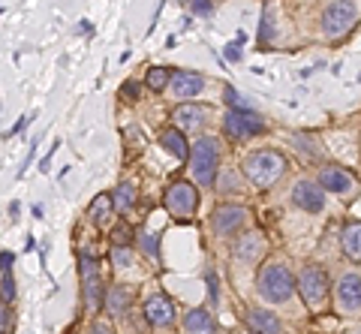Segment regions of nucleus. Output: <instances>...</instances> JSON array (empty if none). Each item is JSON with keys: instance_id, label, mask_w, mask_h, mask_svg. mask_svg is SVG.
Masks as SVG:
<instances>
[{"instance_id": "obj_9", "label": "nucleus", "mask_w": 361, "mask_h": 334, "mask_svg": "<svg viewBox=\"0 0 361 334\" xmlns=\"http://www.w3.org/2000/svg\"><path fill=\"white\" fill-rule=\"evenodd\" d=\"M145 319H148L151 326H157V328L172 326V319H175V307H172V302H169V295H163V292L151 295L148 302H145Z\"/></svg>"}, {"instance_id": "obj_10", "label": "nucleus", "mask_w": 361, "mask_h": 334, "mask_svg": "<svg viewBox=\"0 0 361 334\" xmlns=\"http://www.w3.org/2000/svg\"><path fill=\"white\" fill-rule=\"evenodd\" d=\"M247 220V208L241 205H223L214 211V232L217 235H232V232H238V226Z\"/></svg>"}, {"instance_id": "obj_34", "label": "nucleus", "mask_w": 361, "mask_h": 334, "mask_svg": "<svg viewBox=\"0 0 361 334\" xmlns=\"http://www.w3.org/2000/svg\"><path fill=\"white\" fill-rule=\"evenodd\" d=\"M135 94H139V85H135V82L123 85V97H127V99H135Z\"/></svg>"}, {"instance_id": "obj_5", "label": "nucleus", "mask_w": 361, "mask_h": 334, "mask_svg": "<svg viewBox=\"0 0 361 334\" xmlns=\"http://www.w3.org/2000/svg\"><path fill=\"white\" fill-rule=\"evenodd\" d=\"M358 18V6L353 4V0H334V4L322 13V33L325 37H343V33L355 25Z\"/></svg>"}, {"instance_id": "obj_17", "label": "nucleus", "mask_w": 361, "mask_h": 334, "mask_svg": "<svg viewBox=\"0 0 361 334\" xmlns=\"http://www.w3.org/2000/svg\"><path fill=\"white\" fill-rule=\"evenodd\" d=\"M202 118H205V109L202 106H193V103H180L175 111H172V120H175V130H193L202 124Z\"/></svg>"}, {"instance_id": "obj_3", "label": "nucleus", "mask_w": 361, "mask_h": 334, "mask_svg": "<svg viewBox=\"0 0 361 334\" xmlns=\"http://www.w3.org/2000/svg\"><path fill=\"white\" fill-rule=\"evenodd\" d=\"M190 172H193L196 184L199 187H211L214 181H217V163H220V144L217 139H199L193 148H190Z\"/></svg>"}, {"instance_id": "obj_31", "label": "nucleus", "mask_w": 361, "mask_h": 334, "mask_svg": "<svg viewBox=\"0 0 361 334\" xmlns=\"http://www.w3.org/2000/svg\"><path fill=\"white\" fill-rule=\"evenodd\" d=\"M190 9H193L196 16H211L214 4H211V0H190Z\"/></svg>"}, {"instance_id": "obj_7", "label": "nucleus", "mask_w": 361, "mask_h": 334, "mask_svg": "<svg viewBox=\"0 0 361 334\" xmlns=\"http://www.w3.org/2000/svg\"><path fill=\"white\" fill-rule=\"evenodd\" d=\"M223 130L229 139H247V136H259L265 130V120L256 111H229L223 120Z\"/></svg>"}, {"instance_id": "obj_38", "label": "nucleus", "mask_w": 361, "mask_h": 334, "mask_svg": "<svg viewBox=\"0 0 361 334\" xmlns=\"http://www.w3.org/2000/svg\"><path fill=\"white\" fill-rule=\"evenodd\" d=\"M349 334H361V326H355V328H353V331H349Z\"/></svg>"}, {"instance_id": "obj_22", "label": "nucleus", "mask_w": 361, "mask_h": 334, "mask_svg": "<svg viewBox=\"0 0 361 334\" xmlns=\"http://www.w3.org/2000/svg\"><path fill=\"white\" fill-rule=\"evenodd\" d=\"M106 302H109V314H127V307L133 304V289L127 286H115V289H106Z\"/></svg>"}, {"instance_id": "obj_20", "label": "nucleus", "mask_w": 361, "mask_h": 334, "mask_svg": "<svg viewBox=\"0 0 361 334\" xmlns=\"http://www.w3.org/2000/svg\"><path fill=\"white\" fill-rule=\"evenodd\" d=\"M184 326H187L190 334H214V316H211V310L196 307V310H190L187 314Z\"/></svg>"}, {"instance_id": "obj_29", "label": "nucleus", "mask_w": 361, "mask_h": 334, "mask_svg": "<svg viewBox=\"0 0 361 334\" xmlns=\"http://www.w3.org/2000/svg\"><path fill=\"white\" fill-rule=\"evenodd\" d=\"M205 280H208V295H211V302H220V283H217V274H214V268L205 271Z\"/></svg>"}, {"instance_id": "obj_11", "label": "nucleus", "mask_w": 361, "mask_h": 334, "mask_svg": "<svg viewBox=\"0 0 361 334\" xmlns=\"http://www.w3.org/2000/svg\"><path fill=\"white\" fill-rule=\"evenodd\" d=\"M337 302H341V310H361V277L358 274H343L337 280Z\"/></svg>"}, {"instance_id": "obj_26", "label": "nucleus", "mask_w": 361, "mask_h": 334, "mask_svg": "<svg viewBox=\"0 0 361 334\" xmlns=\"http://www.w3.org/2000/svg\"><path fill=\"white\" fill-rule=\"evenodd\" d=\"M223 97H226V103L232 106V111H250V103H247V99H244L238 91H235L232 85H229V87H226V91H223Z\"/></svg>"}, {"instance_id": "obj_6", "label": "nucleus", "mask_w": 361, "mask_h": 334, "mask_svg": "<svg viewBox=\"0 0 361 334\" xmlns=\"http://www.w3.org/2000/svg\"><path fill=\"white\" fill-rule=\"evenodd\" d=\"M163 205H166V211H169L172 217L190 220V217H193V211H196V205H199V193H196L193 184L178 181V184H172V187L166 190Z\"/></svg>"}, {"instance_id": "obj_1", "label": "nucleus", "mask_w": 361, "mask_h": 334, "mask_svg": "<svg viewBox=\"0 0 361 334\" xmlns=\"http://www.w3.org/2000/svg\"><path fill=\"white\" fill-rule=\"evenodd\" d=\"M286 172V157L280 151H253L250 157L244 160V175L247 181L259 190H268L274 187Z\"/></svg>"}, {"instance_id": "obj_33", "label": "nucleus", "mask_w": 361, "mask_h": 334, "mask_svg": "<svg viewBox=\"0 0 361 334\" xmlns=\"http://www.w3.org/2000/svg\"><path fill=\"white\" fill-rule=\"evenodd\" d=\"M229 187H232V190H238V178H235L232 172H226L223 175V190H229Z\"/></svg>"}, {"instance_id": "obj_21", "label": "nucleus", "mask_w": 361, "mask_h": 334, "mask_svg": "<svg viewBox=\"0 0 361 334\" xmlns=\"http://www.w3.org/2000/svg\"><path fill=\"white\" fill-rule=\"evenodd\" d=\"M247 326L259 334H280V319L274 314H268V310H253L247 316Z\"/></svg>"}, {"instance_id": "obj_15", "label": "nucleus", "mask_w": 361, "mask_h": 334, "mask_svg": "<svg viewBox=\"0 0 361 334\" xmlns=\"http://www.w3.org/2000/svg\"><path fill=\"white\" fill-rule=\"evenodd\" d=\"M265 250V238H262V232H244V235L235 241V256H238L241 262H253L259 259Z\"/></svg>"}, {"instance_id": "obj_27", "label": "nucleus", "mask_w": 361, "mask_h": 334, "mask_svg": "<svg viewBox=\"0 0 361 334\" xmlns=\"http://www.w3.org/2000/svg\"><path fill=\"white\" fill-rule=\"evenodd\" d=\"M111 259H115L118 268H127V265H133V250H127V247H111Z\"/></svg>"}, {"instance_id": "obj_25", "label": "nucleus", "mask_w": 361, "mask_h": 334, "mask_svg": "<svg viewBox=\"0 0 361 334\" xmlns=\"http://www.w3.org/2000/svg\"><path fill=\"white\" fill-rule=\"evenodd\" d=\"M145 82H148L151 91L160 94L163 87L172 82V70H166V66H151V70H148V79H145Z\"/></svg>"}, {"instance_id": "obj_23", "label": "nucleus", "mask_w": 361, "mask_h": 334, "mask_svg": "<svg viewBox=\"0 0 361 334\" xmlns=\"http://www.w3.org/2000/svg\"><path fill=\"white\" fill-rule=\"evenodd\" d=\"M111 208H115V205H111V196L109 193H99V196H94V202L87 205V217H94L97 226H106Z\"/></svg>"}, {"instance_id": "obj_19", "label": "nucleus", "mask_w": 361, "mask_h": 334, "mask_svg": "<svg viewBox=\"0 0 361 334\" xmlns=\"http://www.w3.org/2000/svg\"><path fill=\"white\" fill-rule=\"evenodd\" d=\"M160 144H163L169 154H172V157H178V160H187V157H190V144H187V139H184V132L175 130V127L160 132Z\"/></svg>"}, {"instance_id": "obj_13", "label": "nucleus", "mask_w": 361, "mask_h": 334, "mask_svg": "<svg viewBox=\"0 0 361 334\" xmlns=\"http://www.w3.org/2000/svg\"><path fill=\"white\" fill-rule=\"evenodd\" d=\"M205 87V75L199 73H190V70H180V73H172V91L178 99H187L190 97H199V91Z\"/></svg>"}, {"instance_id": "obj_28", "label": "nucleus", "mask_w": 361, "mask_h": 334, "mask_svg": "<svg viewBox=\"0 0 361 334\" xmlns=\"http://www.w3.org/2000/svg\"><path fill=\"white\" fill-rule=\"evenodd\" d=\"M111 241H115V247H127V241H133L127 223H123V226H118L115 232H111Z\"/></svg>"}, {"instance_id": "obj_2", "label": "nucleus", "mask_w": 361, "mask_h": 334, "mask_svg": "<svg viewBox=\"0 0 361 334\" xmlns=\"http://www.w3.org/2000/svg\"><path fill=\"white\" fill-rule=\"evenodd\" d=\"M259 295L271 304H283L286 298L295 292V277L286 268L283 262H268L262 271H259Z\"/></svg>"}, {"instance_id": "obj_14", "label": "nucleus", "mask_w": 361, "mask_h": 334, "mask_svg": "<svg viewBox=\"0 0 361 334\" xmlns=\"http://www.w3.org/2000/svg\"><path fill=\"white\" fill-rule=\"evenodd\" d=\"M319 184H322V190H329V193H353L355 190L353 175L337 169V166H325L319 172Z\"/></svg>"}, {"instance_id": "obj_12", "label": "nucleus", "mask_w": 361, "mask_h": 334, "mask_svg": "<svg viewBox=\"0 0 361 334\" xmlns=\"http://www.w3.org/2000/svg\"><path fill=\"white\" fill-rule=\"evenodd\" d=\"M292 199H295V205L304 208V211H322L325 208V193H322V187L319 184H313V181H298L295 184V190H292Z\"/></svg>"}, {"instance_id": "obj_4", "label": "nucleus", "mask_w": 361, "mask_h": 334, "mask_svg": "<svg viewBox=\"0 0 361 334\" xmlns=\"http://www.w3.org/2000/svg\"><path fill=\"white\" fill-rule=\"evenodd\" d=\"M295 286H298V292L304 298V304H307L310 310H319L325 304V298H329V277H325V271L319 268V265H307V268L301 271Z\"/></svg>"}, {"instance_id": "obj_35", "label": "nucleus", "mask_w": 361, "mask_h": 334, "mask_svg": "<svg viewBox=\"0 0 361 334\" xmlns=\"http://www.w3.org/2000/svg\"><path fill=\"white\" fill-rule=\"evenodd\" d=\"M90 334H111L109 322H94V328H90Z\"/></svg>"}, {"instance_id": "obj_36", "label": "nucleus", "mask_w": 361, "mask_h": 334, "mask_svg": "<svg viewBox=\"0 0 361 334\" xmlns=\"http://www.w3.org/2000/svg\"><path fill=\"white\" fill-rule=\"evenodd\" d=\"M6 319H9V314H6V304L0 302V334H4V328H6Z\"/></svg>"}, {"instance_id": "obj_32", "label": "nucleus", "mask_w": 361, "mask_h": 334, "mask_svg": "<svg viewBox=\"0 0 361 334\" xmlns=\"http://www.w3.org/2000/svg\"><path fill=\"white\" fill-rule=\"evenodd\" d=\"M226 58H229L232 63H238V61H241V46H238V42H232V46H226Z\"/></svg>"}, {"instance_id": "obj_24", "label": "nucleus", "mask_w": 361, "mask_h": 334, "mask_svg": "<svg viewBox=\"0 0 361 334\" xmlns=\"http://www.w3.org/2000/svg\"><path fill=\"white\" fill-rule=\"evenodd\" d=\"M135 202V187L133 184H121L115 193H111V205H115L118 211H130Z\"/></svg>"}, {"instance_id": "obj_30", "label": "nucleus", "mask_w": 361, "mask_h": 334, "mask_svg": "<svg viewBox=\"0 0 361 334\" xmlns=\"http://www.w3.org/2000/svg\"><path fill=\"white\" fill-rule=\"evenodd\" d=\"M139 244H142V250L154 259V256H157V238H154V235H148V232H142V235H139Z\"/></svg>"}, {"instance_id": "obj_37", "label": "nucleus", "mask_w": 361, "mask_h": 334, "mask_svg": "<svg viewBox=\"0 0 361 334\" xmlns=\"http://www.w3.org/2000/svg\"><path fill=\"white\" fill-rule=\"evenodd\" d=\"M27 120H30V118H21V120H18V124L13 127V132H21V130H25V127H27Z\"/></svg>"}, {"instance_id": "obj_16", "label": "nucleus", "mask_w": 361, "mask_h": 334, "mask_svg": "<svg viewBox=\"0 0 361 334\" xmlns=\"http://www.w3.org/2000/svg\"><path fill=\"white\" fill-rule=\"evenodd\" d=\"M341 247H343V253L349 256V259L361 265V220H353V223H346L343 226Z\"/></svg>"}, {"instance_id": "obj_18", "label": "nucleus", "mask_w": 361, "mask_h": 334, "mask_svg": "<svg viewBox=\"0 0 361 334\" xmlns=\"http://www.w3.org/2000/svg\"><path fill=\"white\" fill-rule=\"evenodd\" d=\"M13 253H0V302H13L16 298V280H13Z\"/></svg>"}, {"instance_id": "obj_8", "label": "nucleus", "mask_w": 361, "mask_h": 334, "mask_svg": "<svg viewBox=\"0 0 361 334\" xmlns=\"http://www.w3.org/2000/svg\"><path fill=\"white\" fill-rule=\"evenodd\" d=\"M82 286H85V302L90 310H99V304H103V280H99V265L94 256H82Z\"/></svg>"}]
</instances>
